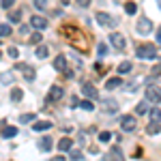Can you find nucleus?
Instances as JSON below:
<instances>
[{
    "instance_id": "f257e3e1",
    "label": "nucleus",
    "mask_w": 161,
    "mask_h": 161,
    "mask_svg": "<svg viewBox=\"0 0 161 161\" xmlns=\"http://www.w3.org/2000/svg\"><path fill=\"white\" fill-rule=\"evenodd\" d=\"M136 54H137V58H155L157 56V47L155 45H137V50H136Z\"/></svg>"
},
{
    "instance_id": "f03ea898",
    "label": "nucleus",
    "mask_w": 161,
    "mask_h": 161,
    "mask_svg": "<svg viewBox=\"0 0 161 161\" xmlns=\"http://www.w3.org/2000/svg\"><path fill=\"white\" fill-rule=\"evenodd\" d=\"M136 28H137V35H148L150 30H153V22H150L146 15H142V17L137 19Z\"/></svg>"
},
{
    "instance_id": "7ed1b4c3",
    "label": "nucleus",
    "mask_w": 161,
    "mask_h": 161,
    "mask_svg": "<svg viewBox=\"0 0 161 161\" xmlns=\"http://www.w3.org/2000/svg\"><path fill=\"white\" fill-rule=\"evenodd\" d=\"M146 101H148V103H161V88L159 86H148L146 88Z\"/></svg>"
},
{
    "instance_id": "20e7f679",
    "label": "nucleus",
    "mask_w": 161,
    "mask_h": 161,
    "mask_svg": "<svg viewBox=\"0 0 161 161\" xmlns=\"http://www.w3.org/2000/svg\"><path fill=\"white\" fill-rule=\"evenodd\" d=\"M82 95H84V97H88V99H97V97H99L97 86H92L90 82H84V84H82Z\"/></svg>"
},
{
    "instance_id": "39448f33",
    "label": "nucleus",
    "mask_w": 161,
    "mask_h": 161,
    "mask_svg": "<svg viewBox=\"0 0 161 161\" xmlns=\"http://www.w3.org/2000/svg\"><path fill=\"white\" fill-rule=\"evenodd\" d=\"M110 43L116 47V50H125V45H127V41H125V37L120 35V32H112L110 35Z\"/></svg>"
},
{
    "instance_id": "423d86ee",
    "label": "nucleus",
    "mask_w": 161,
    "mask_h": 161,
    "mask_svg": "<svg viewBox=\"0 0 161 161\" xmlns=\"http://www.w3.org/2000/svg\"><path fill=\"white\" fill-rule=\"evenodd\" d=\"M97 24L99 26H103V28H112L114 26V19H112L108 13H103V11H99L97 13Z\"/></svg>"
},
{
    "instance_id": "0eeeda50",
    "label": "nucleus",
    "mask_w": 161,
    "mask_h": 161,
    "mask_svg": "<svg viewBox=\"0 0 161 161\" xmlns=\"http://www.w3.org/2000/svg\"><path fill=\"white\" fill-rule=\"evenodd\" d=\"M101 110L105 112V114H114V112L118 110V103L112 99H101Z\"/></svg>"
},
{
    "instance_id": "6e6552de",
    "label": "nucleus",
    "mask_w": 161,
    "mask_h": 161,
    "mask_svg": "<svg viewBox=\"0 0 161 161\" xmlns=\"http://www.w3.org/2000/svg\"><path fill=\"white\" fill-rule=\"evenodd\" d=\"M120 127H123V131H127V133L133 131L136 129V118L133 116H123L120 118Z\"/></svg>"
},
{
    "instance_id": "1a4fd4ad",
    "label": "nucleus",
    "mask_w": 161,
    "mask_h": 161,
    "mask_svg": "<svg viewBox=\"0 0 161 161\" xmlns=\"http://www.w3.org/2000/svg\"><path fill=\"white\" fill-rule=\"evenodd\" d=\"M30 26L37 28V30H45V28H47V22H45V17H41V15H32V17H30Z\"/></svg>"
},
{
    "instance_id": "9d476101",
    "label": "nucleus",
    "mask_w": 161,
    "mask_h": 161,
    "mask_svg": "<svg viewBox=\"0 0 161 161\" xmlns=\"http://www.w3.org/2000/svg\"><path fill=\"white\" fill-rule=\"evenodd\" d=\"M47 99L50 101H58L62 99V86H52L50 92H47Z\"/></svg>"
},
{
    "instance_id": "9b49d317",
    "label": "nucleus",
    "mask_w": 161,
    "mask_h": 161,
    "mask_svg": "<svg viewBox=\"0 0 161 161\" xmlns=\"http://www.w3.org/2000/svg\"><path fill=\"white\" fill-rule=\"evenodd\" d=\"M47 129H52L50 120H37V123H32V131H47Z\"/></svg>"
},
{
    "instance_id": "f8f14e48",
    "label": "nucleus",
    "mask_w": 161,
    "mask_h": 161,
    "mask_svg": "<svg viewBox=\"0 0 161 161\" xmlns=\"http://www.w3.org/2000/svg\"><path fill=\"white\" fill-rule=\"evenodd\" d=\"M54 69H58V71H67V56H56V60H54Z\"/></svg>"
},
{
    "instance_id": "ddd939ff",
    "label": "nucleus",
    "mask_w": 161,
    "mask_h": 161,
    "mask_svg": "<svg viewBox=\"0 0 161 161\" xmlns=\"http://www.w3.org/2000/svg\"><path fill=\"white\" fill-rule=\"evenodd\" d=\"M17 69H22V71H24V77L28 80V82H32V80H35V69H30V67H24L22 62L17 64Z\"/></svg>"
},
{
    "instance_id": "4468645a",
    "label": "nucleus",
    "mask_w": 161,
    "mask_h": 161,
    "mask_svg": "<svg viewBox=\"0 0 161 161\" xmlns=\"http://www.w3.org/2000/svg\"><path fill=\"white\" fill-rule=\"evenodd\" d=\"M71 146H73L71 137H62L60 142H58V148H60V153H67V150H71Z\"/></svg>"
},
{
    "instance_id": "2eb2a0df",
    "label": "nucleus",
    "mask_w": 161,
    "mask_h": 161,
    "mask_svg": "<svg viewBox=\"0 0 161 161\" xmlns=\"http://www.w3.org/2000/svg\"><path fill=\"white\" fill-rule=\"evenodd\" d=\"M118 86H123V80H120V77H110V80L105 82V88H108V90H114V88H118Z\"/></svg>"
},
{
    "instance_id": "dca6fc26",
    "label": "nucleus",
    "mask_w": 161,
    "mask_h": 161,
    "mask_svg": "<svg viewBox=\"0 0 161 161\" xmlns=\"http://www.w3.org/2000/svg\"><path fill=\"white\" fill-rule=\"evenodd\" d=\"M22 97H24V90H22V88H13L11 90V101L13 103H19Z\"/></svg>"
},
{
    "instance_id": "f3484780",
    "label": "nucleus",
    "mask_w": 161,
    "mask_h": 161,
    "mask_svg": "<svg viewBox=\"0 0 161 161\" xmlns=\"http://www.w3.org/2000/svg\"><path fill=\"white\" fill-rule=\"evenodd\" d=\"M39 148H41V150H50L52 148V137L50 136L41 137V140H39Z\"/></svg>"
},
{
    "instance_id": "a211bd4d",
    "label": "nucleus",
    "mask_w": 161,
    "mask_h": 161,
    "mask_svg": "<svg viewBox=\"0 0 161 161\" xmlns=\"http://www.w3.org/2000/svg\"><path fill=\"white\" fill-rule=\"evenodd\" d=\"M161 131V123H150L146 125V133H150V136H157Z\"/></svg>"
},
{
    "instance_id": "6ab92c4d",
    "label": "nucleus",
    "mask_w": 161,
    "mask_h": 161,
    "mask_svg": "<svg viewBox=\"0 0 161 161\" xmlns=\"http://www.w3.org/2000/svg\"><path fill=\"white\" fill-rule=\"evenodd\" d=\"M148 101H142V103H137L136 105V114H146V112H148Z\"/></svg>"
},
{
    "instance_id": "aec40b11",
    "label": "nucleus",
    "mask_w": 161,
    "mask_h": 161,
    "mask_svg": "<svg viewBox=\"0 0 161 161\" xmlns=\"http://www.w3.org/2000/svg\"><path fill=\"white\" fill-rule=\"evenodd\" d=\"M15 136H17V127H4L2 137H15Z\"/></svg>"
},
{
    "instance_id": "412c9836",
    "label": "nucleus",
    "mask_w": 161,
    "mask_h": 161,
    "mask_svg": "<svg viewBox=\"0 0 161 161\" xmlns=\"http://www.w3.org/2000/svg\"><path fill=\"white\" fill-rule=\"evenodd\" d=\"M148 114H150V120L153 123H161V110L155 108V110H148Z\"/></svg>"
},
{
    "instance_id": "4be33fe9",
    "label": "nucleus",
    "mask_w": 161,
    "mask_h": 161,
    "mask_svg": "<svg viewBox=\"0 0 161 161\" xmlns=\"http://www.w3.org/2000/svg\"><path fill=\"white\" fill-rule=\"evenodd\" d=\"M80 108H82V110H86V112H92V110H95V105H92V101H88V99L80 101Z\"/></svg>"
},
{
    "instance_id": "5701e85b",
    "label": "nucleus",
    "mask_w": 161,
    "mask_h": 161,
    "mask_svg": "<svg viewBox=\"0 0 161 161\" xmlns=\"http://www.w3.org/2000/svg\"><path fill=\"white\" fill-rule=\"evenodd\" d=\"M47 54H50V50L45 45H39L37 47V58H47Z\"/></svg>"
},
{
    "instance_id": "b1692460",
    "label": "nucleus",
    "mask_w": 161,
    "mask_h": 161,
    "mask_svg": "<svg viewBox=\"0 0 161 161\" xmlns=\"http://www.w3.org/2000/svg\"><path fill=\"white\" fill-rule=\"evenodd\" d=\"M112 159L114 161H125V157H123V153H120V148H112Z\"/></svg>"
},
{
    "instance_id": "393cba45",
    "label": "nucleus",
    "mask_w": 161,
    "mask_h": 161,
    "mask_svg": "<svg viewBox=\"0 0 161 161\" xmlns=\"http://www.w3.org/2000/svg\"><path fill=\"white\" fill-rule=\"evenodd\" d=\"M19 19H22V11H13V13H9V22L17 24Z\"/></svg>"
},
{
    "instance_id": "a878e982",
    "label": "nucleus",
    "mask_w": 161,
    "mask_h": 161,
    "mask_svg": "<svg viewBox=\"0 0 161 161\" xmlns=\"http://www.w3.org/2000/svg\"><path fill=\"white\" fill-rule=\"evenodd\" d=\"M131 71V62H120L118 64V73H129Z\"/></svg>"
},
{
    "instance_id": "bb28decb",
    "label": "nucleus",
    "mask_w": 161,
    "mask_h": 161,
    "mask_svg": "<svg viewBox=\"0 0 161 161\" xmlns=\"http://www.w3.org/2000/svg\"><path fill=\"white\" fill-rule=\"evenodd\" d=\"M125 11L129 13V15H133V13L137 11V4L136 2H127V4H125Z\"/></svg>"
},
{
    "instance_id": "cd10ccee",
    "label": "nucleus",
    "mask_w": 161,
    "mask_h": 161,
    "mask_svg": "<svg viewBox=\"0 0 161 161\" xmlns=\"http://www.w3.org/2000/svg\"><path fill=\"white\" fill-rule=\"evenodd\" d=\"M9 35H11L9 24H0V37H9Z\"/></svg>"
},
{
    "instance_id": "c85d7f7f",
    "label": "nucleus",
    "mask_w": 161,
    "mask_h": 161,
    "mask_svg": "<svg viewBox=\"0 0 161 161\" xmlns=\"http://www.w3.org/2000/svg\"><path fill=\"white\" fill-rule=\"evenodd\" d=\"M112 140V133L110 131H101L99 133V142H103V144H105V142H110Z\"/></svg>"
},
{
    "instance_id": "c756f323",
    "label": "nucleus",
    "mask_w": 161,
    "mask_h": 161,
    "mask_svg": "<svg viewBox=\"0 0 161 161\" xmlns=\"http://www.w3.org/2000/svg\"><path fill=\"white\" fill-rule=\"evenodd\" d=\"M19 120H22V123H35V114H22Z\"/></svg>"
},
{
    "instance_id": "7c9ffc66",
    "label": "nucleus",
    "mask_w": 161,
    "mask_h": 161,
    "mask_svg": "<svg viewBox=\"0 0 161 161\" xmlns=\"http://www.w3.org/2000/svg\"><path fill=\"white\" fill-rule=\"evenodd\" d=\"M35 7H37V9H41V11H43V9H45V7H47V0H35Z\"/></svg>"
},
{
    "instance_id": "2f4dec72",
    "label": "nucleus",
    "mask_w": 161,
    "mask_h": 161,
    "mask_svg": "<svg viewBox=\"0 0 161 161\" xmlns=\"http://www.w3.org/2000/svg\"><path fill=\"white\" fill-rule=\"evenodd\" d=\"M7 54H9V58H17V56H19L17 47H9V52H7Z\"/></svg>"
},
{
    "instance_id": "473e14b6",
    "label": "nucleus",
    "mask_w": 161,
    "mask_h": 161,
    "mask_svg": "<svg viewBox=\"0 0 161 161\" xmlns=\"http://www.w3.org/2000/svg\"><path fill=\"white\" fill-rule=\"evenodd\" d=\"M71 161H82V153H77V150H71Z\"/></svg>"
},
{
    "instance_id": "72a5a7b5",
    "label": "nucleus",
    "mask_w": 161,
    "mask_h": 161,
    "mask_svg": "<svg viewBox=\"0 0 161 161\" xmlns=\"http://www.w3.org/2000/svg\"><path fill=\"white\" fill-rule=\"evenodd\" d=\"M15 4V0H2V9H11Z\"/></svg>"
},
{
    "instance_id": "f704fd0d",
    "label": "nucleus",
    "mask_w": 161,
    "mask_h": 161,
    "mask_svg": "<svg viewBox=\"0 0 161 161\" xmlns=\"http://www.w3.org/2000/svg\"><path fill=\"white\" fill-rule=\"evenodd\" d=\"M150 73H153V77H155V75H161V64H155Z\"/></svg>"
},
{
    "instance_id": "c9c22d12",
    "label": "nucleus",
    "mask_w": 161,
    "mask_h": 161,
    "mask_svg": "<svg viewBox=\"0 0 161 161\" xmlns=\"http://www.w3.org/2000/svg\"><path fill=\"white\" fill-rule=\"evenodd\" d=\"M30 43H41V35H39V32H35V35L30 37Z\"/></svg>"
},
{
    "instance_id": "e433bc0d",
    "label": "nucleus",
    "mask_w": 161,
    "mask_h": 161,
    "mask_svg": "<svg viewBox=\"0 0 161 161\" xmlns=\"http://www.w3.org/2000/svg\"><path fill=\"white\" fill-rule=\"evenodd\" d=\"M11 80H13V75H9V73H2V82H4V84H9Z\"/></svg>"
},
{
    "instance_id": "4c0bfd02",
    "label": "nucleus",
    "mask_w": 161,
    "mask_h": 161,
    "mask_svg": "<svg viewBox=\"0 0 161 161\" xmlns=\"http://www.w3.org/2000/svg\"><path fill=\"white\" fill-rule=\"evenodd\" d=\"M88 4H90V0H77V7H84L86 9Z\"/></svg>"
},
{
    "instance_id": "58836bf2",
    "label": "nucleus",
    "mask_w": 161,
    "mask_h": 161,
    "mask_svg": "<svg viewBox=\"0 0 161 161\" xmlns=\"http://www.w3.org/2000/svg\"><path fill=\"white\" fill-rule=\"evenodd\" d=\"M108 54V47L105 45H99V56H105Z\"/></svg>"
},
{
    "instance_id": "ea45409f",
    "label": "nucleus",
    "mask_w": 161,
    "mask_h": 161,
    "mask_svg": "<svg viewBox=\"0 0 161 161\" xmlns=\"http://www.w3.org/2000/svg\"><path fill=\"white\" fill-rule=\"evenodd\" d=\"M50 161H67V159H64V157H62V155H58V157H52Z\"/></svg>"
},
{
    "instance_id": "a19ab883",
    "label": "nucleus",
    "mask_w": 161,
    "mask_h": 161,
    "mask_svg": "<svg viewBox=\"0 0 161 161\" xmlns=\"http://www.w3.org/2000/svg\"><path fill=\"white\" fill-rule=\"evenodd\" d=\"M157 43H161V28L157 30Z\"/></svg>"
},
{
    "instance_id": "79ce46f5",
    "label": "nucleus",
    "mask_w": 161,
    "mask_h": 161,
    "mask_svg": "<svg viewBox=\"0 0 161 161\" xmlns=\"http://www.w3.org/2000/svg\"><path fill=\"white\" fill-rule=\"evenodd\" d=\"M60 2H62V7H67V4H69L71 0H60Z\"/></svg>"
},
{
    "instance_id": "37998d69",
    "label": "nucleus",
    "mask_w": 161,
    "mask_h": 161,
    "mask_svg": "<svg viewBox=\"0 0 161 161\" xmlns=\"http://www.w3.org/2000/svg\"><path fill=\"white\" fill-rule=\"evenodd\" d=\"M157 2H159V7H161V0H157Z\"/></svg>"
},
{
    "instance_id": "c03bdc74",
    "label": "nucleus",
    "mask_w": 161,
    "mask_h": 161,
    "mask_svg": "<svg viewBox=\"0 0 161 161\" xmlns=\"http://www.w3.org/2000/svg\"><path fill=\"white\" fill-rule=\"evenodd\" d=\"M0 56H2V54H0Z\"/></svg>"
}]
</instances>
